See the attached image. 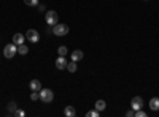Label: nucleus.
Returning a JSON list of instances; mask_svg holds the SVG:
<instances>
[{
  "mask_svg": "<svg viewBox=\"0 0 159 117\" xmlns=\"http://www.w3.org/2000/svg\"><path fill=\"white\" fill-rule=\"evenodd\" d=\"M86 115H88V117H99V115H100V112H99L97 109H92V111H89Z\"/></svg>",
  "mask_w": 159,
  "mask_h": 117,
  "instance_id": "nucleus-20",
  "label": "nucleus"
},
{
  "mask_svg": "<svg viewBox=\"0 0 159 117\" xmlns=\"http://www.w3.org/2000/svg\"><path fill=\"white\" fill-rule=\"evenodd\" d=\"M29 86H30V90H35V92H40V90H42V82H40L38 79H32Z\"/></svg>",
  "mask_w": 159,
  "mask_h": 117,
  "instance_id": "nucleus-9",
  "label": "nucleus"
},
{
  "mask_svg": "<svg viewBox=\"0 0 159 117\" xmlns=\"http://www.w3.org/2000/svg\"><path fill=\"white\" fill-rule=\"evenodd\" d=\"M56 68L57 70H65L67 68V59H65L64 56H59L56 59Z\"/></svg>",
  "mask_w": 159,
  "mask_h": 117,
  "instance_id": "nucleus-7",
  "label": "nucleus"
},
{
  "mask_svg": "<svg viewBox=\"0 0 159 117\" xmlns=\"http://www.w3.org/2000/svg\"><path fill=\"white\" fill-rule=\"evenodd\" d=\"M24 41H25V35H22V33H15L13 35V43H15L16 46L24 44Z\"/></svg>",
  "mask_w": 159,
  "mask_h": 117,
  "instance_id": "nucleus-8",
  "label": "nucleus"
},
{
  "mask_svg": "<svg viewBox=\"0 0 159 117\" xmlns=\"http://www.w3.org/2000/svg\"><path fill=\"white\" fill-rule=\"evenodd\" d=\"M30 100H32V101L40 100V92H35V90H32V94H30Z\"/></svg>",
  "mask_w": 159,
  "mask_h": 117,
  "instance_id": "nucleus-19",
  "label": "nucleus"
},
{
  "mask_svg": "<svg viewBox=\"0 0 159 117\" xmlns=\"http://www.w3.org/2000/svg\"><path fill=\"white\" fill-rule=\"evenodd\" d=\"M13 114H15V115H18V117H24V115H25V112H24L22 109H16V111L13 112Z\"/></svg>",
  "mask_w": 159,
  "mask_h": 117,
  "instance_id": "nucleus-22",
  "label": "nucleus"
},
{
  "mask_svg": "<svg viewBox=\"0 0 159 117\" xmlns=\"http://www.w3.org/2000/svg\"><path fill=\"white\" fill-rule=\"evenodd\" d=\"M45 19H46V24L48 25H51V27H54V25L57 24V13L54 11V10H49V11H46V16H45Z\"/></svg>",
  "mask_w": 159,
  "mask_h": 117,
  "instance_id": "nucleus-3",
  "label": "nucleus"
},
{
  "mask_svg": "<svg viewBox=\"0 0 159 117\" xmlns=\"http://www.w3.org/2000/svg\"><path fill=\"white\" fill-rule=\"evenodd\" d=\"M67 52H69V51H67V46H59V49H57V54L59 56H67Z\"/></svg>",
  "mask_w": 159,
  "mask_h": 117,
  "instance_id": "nucleus-16",
  "label": "nucleus"
},
{
  "mask_svg": "<svg viewBox=\"0 0 159 117\" xmlns=\"http://www.w3.org/2000/svg\"><path fill=\"white\" fill-rule=\"evenodd\" d=\"M40 100H42L43 103H51L52 100H54V94H52L51 89H42L40 90Z\"/></svg>",
  "mask_w": 159,
  "mask_h": 117,
  "instance_id": "nucleus-2",
  "label": "nucleus"
},
{
  "mask_svg": "<svg viewBox=\"0 0 159 117\" xmlns=\"http://www.w3.org/2000/svg\"><path fill=\"white\" fill-rule=\"evenodd\" d=\"M72 60L73 62H78V60H81L83 57H84V54H83V51H80V49H76V51H73V52H72Z\"/></svg>",
  "mask_w": 159,
  "mask_h": 117,
  "instance_id": "nucleus-10",
  "label": "nucleus"
},
{
  "mask_svg": "<svg viewBox=\"0 0 159 117\" xmlns=\"http://www.w3.org/2000/svg\"><path fill=\"white\" fill-rule=\"evenodd\" d=\"M27 52H29V48L25 46V44H19V46H18V54H19V56H25Z\"/></svg>",
  "mask_w": 159,
  "mask_h": 117,
  "instance_id": "nucleus-14",
  "label": "nucleus"
},
{
  "mask_svg": "<svg viewBox=\"0 0 159 117\" xmlns=\"http://www.w3.org/2000/svg\"><path fill=\"white\" fill-rule=\"evenodd\" d=\"M150 108L153 111H159V98L157 97H154V98L150 100Z\"/></svg>",
  "mask_w": 159,
  "mask_h": 117,
  "instance_id": "nucleus-12",
  "label": "nucleus"
},
{
  "mask_svg": "<svg viewBox=\"0 0 159 117\" xmlns=\"http://www.w3.org/2000/svg\"><path fill=\"white\" fill-rule=\"evenodd\" d=\"M134 112H135V111H134V109L130 108V109H129V111L126 112V115H127V117H134Z\"/></svg>",
  "mask_w": 159,
  "mask_h": 117,
  "instance_id": "nucleus-23",
  "label": "nucleus"
},
{
  "mask_svg": "<svg viewBox=\"0 0 159 117\" xmlns=\"http://www.w3.org/2000/svg\"><path fill=\"white\" fill-rule=\"evenodd\" d=\"M130 108L134 109V111H137V109H143V98H140V97H134V98H132V101H130Z\"/></svg>",
  "mask_w": 159,
  "mask_h": 117,
  "instance_id": "nucleus-6",
  "label": "nucleus"
},
{
  "mask_svg": "<svg viewBox=\"0 0 159 117\" xmlns=\"http://www.w3.org/2000/svg\"><path fill=\"white\" fill-rule=\"evenodd\" d=\"M64 115L65 117H75L76 115V109L73 106H67V108L64 109Z\"/></svg>",
  "mask_w": 159,
  "mask_h": 117,
  "instance_id": "nucleus-11",
  "label": "nucleus"
},
{
  "mask_svg": "<svg viewBox=\"0 0 159 117\" xmlns=\"http://www.w3.org/2000/svg\"><path fill=\"white\" fill-rule=\"evenodd\" d=\"M134 115H135V117H147V112H145L143 109H137V111L134 112Z\"/></svg>",
  "mask_w": 159,
  "mask_h": 117,
  "instance_id": "nucleus-21",
  "label": "nucleus"
},
{
  "mask_svg": "<svg viewBox=\"0 0 159 117\" xmlns=\"http://www.w3.org/2000/svg\"><path fill=\"white\" fill-rule=\"evenodd\" d=\"M24 3L27 6H37L38 5V0H24Z\"/></svg>",
  "mask_w": 159,
  "mask_h": 117,
  "instance_id": "nucleus-18",
  "label": "nucleus"
},
{
  "mask_svg": "<svg viewBox=\"0 0 159 117\" xmlns=\"http://www.w3.org/2000/svg\"><path fill=\"white\" fill-rule=\"evenodd\" d=\"M105 108H107V103H105L103 100H97L96 101V109L100 112V111H105Z\"/></svg>",
  "mask_w": 159,
  "mask_h": 117,
  "instance_id": "nucleus-13",
  "label": "nucleus"
},
{
  "mask_svg": "<svg viewBox=\"0 0 159 117\" xmlns=\"http://www.w3.org/2000/svg\"><path fill=\"white\" fill-rule=\"evenodd\" d=\"M67 71H70V73H75L76 71V62H69L67 63Z\"/></svg>",
  "mask_w": 159,
  "mask_h": 117,
  "instance_id": "nucleus-15",
  "label": "nucleus"
},
{
  "mask_svg": "<svg viewBox=\"0 0 159 117\" xmlns=\"http://www.w3.org/2000/svg\"><path fill=\"white\" fill-rule=\"evenodd\" d=\"M16 109H18V105H16L15 101H10V103H8V111H10V112H15Z\"/></svg>",
  "mask_w": 159,
  "mask_h": 117,
  "instance_id": "nucleus-17",
  "label": "nucleus"
},
{
  "mask_svg": "<svg viewBox=\"0 0 159 117\" xmlns=\"http://www.w3.org/2000/svg\"><path fill=\"white\" fill-rule=\"evenodd\" d=\"M16 54H18V46L16 44H7L3 48V56L7 59H13Z\"/></svg>",
  "mask_w": 159,
  "mask_h": 117,
  "instance_id": "nucleus-4",
  "label": "nucleus"
},
{
  "mask_svg": "<svg viewBox=\"0 0 159 117\" xmlns=\"http://www.w3.org/2000/svg\"><path fill=\"white\" fill-rule=\"evenodd\" d=\"M52 33H54L56 36H65L69 33V25L67 24H56L54 27H52Z\"/></svg>",
  "mask_w": 159,
  "mask_h": 117,
  "instance_id": "nucleus-1",
  "label": "nucleus"
},
{
  "mask_svg": "<svg viewBox=\"0 0 159 117\" xmlns=\"http://www.w3.org/2000/svg\"><path fill=\"white\" fill-rule=\"evenodd\" d=\"M25 40L29 43H38L40 41V33L35 30V29H29L25 32Z\"/></svg>",
  "mask_w": 159,
  "mask_h": 117,
  "instance_id": "nucleus-5",
  "label": "nucleus"
},
{
  "mask_svg": "<svg viewBox=\"0 0 159 117\" xmlns=\"http://www.w3.org/2000/svg\"><path fill=\"white\" fill-rule=\"evenodd\" d=\"M37 6H38V11H46V6H45L43 3H42V5H40V3H38Z\"/></svg>",
  "mask_w": 159,
  "mask_h": 117,
  "instance_id": "nucleus-24",
  "label": "nucleus"
}]
</instances>
